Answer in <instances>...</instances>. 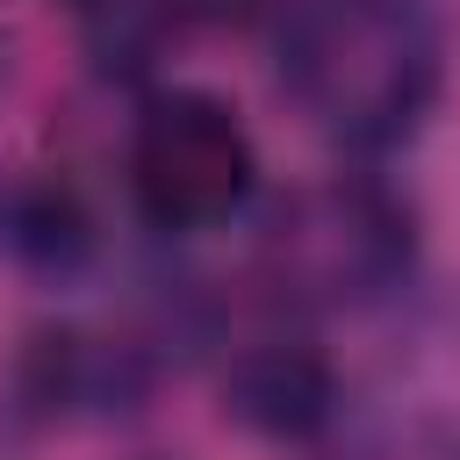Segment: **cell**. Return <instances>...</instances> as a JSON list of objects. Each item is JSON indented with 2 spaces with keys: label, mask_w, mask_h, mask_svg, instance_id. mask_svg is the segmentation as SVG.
Listing matches in <instances>:
<instances>
[{
  "label": "cell",
  "mask_w": 460,
  "mask_h": 460,
  "mask_svg": "<svg viewBox=\"0 0 460 460\" xmlns=\"http://www.w3.org/2000/svg\"><path fill=\"white\" fill-rule=\"evenodd\" d=\"M129 194L158 230H201L252 194V137L208 93H172L129 144Z\"/></svg>",
  "instance_id": "obj_1"
},
{
  "label": "cell",
  "mask_w": 460,
  "mask_h": 460,
  "mask_svg": "<svg viewBox=\"0 0 460 460\" xmlns=\"http://www.w3.org/2000/svg\"><path fill=\"white\" fill-rule=\"evenodd\" d=\"M230 402H237V417H244L252 431L302 438V431H316L323 410H331V374H323V359L302 352V345H266V352L237 359Z\"/></svg>",
  "instance_id": "obj_2"
},
{
  "label": "cell",
  "mask_w": 460,
  "mask_h": 460,
  "mask_svg": "<svg viewBox=\"0 0 460 460\" xmlns=\"http://www.w3.org/2000/svg\"><path fill=\"white\" fill-rule=\"evenodd\" d=\"M0 244L22 266H72L86 252V208L65 180H14L0 194Z\"/></svg>",
  "instance_id": "obj_3"
}]
</instances>
